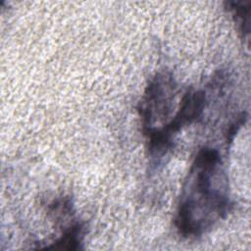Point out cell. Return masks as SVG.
Returning <instances> with one entry per match:
<instances>
[{
	"label": "cell",
	"instance_id": "cell-3",
	"mask_svg": "<svg viewBox=\"0 0 251 251\" xmlns=\"http://www.w3.org/2000/svg\"><path fill=\"white\" fill-rule=\"evenodd\" d=\"M176 83L171 73H158L149 80L138 106L143 134L170 122L176 113Z\"/></svg>",
	"mask_w": 251,
	"mask_h": 251
},
{
	"label": "cell",
	"instance_id": "cell-2",
	"mask_svg": "<svg viewBox=\"0 0 251 251\" xmlns=\"http://www.w3.org/2000/svg\"><path fill=\"white\" fill-rule=\"evenodd\" d=\"M207 104L206 93L203 90L188 89L182 95L179 105L168 124L152 129L144 135L147 138V149L153 160L164 157L173 147L174 138L182 127L199 119Z\"/></svg>",
	"mask_w": 251,
	"mask_h": 251
},
{
	"label": "cell",
	"instance_id": "cell-4",
	"mask_svg": "<svg viewBox=\"0 0 251 251\" xmlns=\"http://www.w3.org/2000/svg\"><path fill=\"white\" fill-rule=\"evenodd\" d=\"M230 10L235 16V21L240 25V30L243 35L249 33L250 26V12H251V2H228L227 3Z\"/></svg>",
	"mask_w": 251,
	"mask_h": 251
},
{
	"label": "cell",
	"instance_id": "cell-1",
	"mask_svg": "<svg viewBox=\"0 0 251 251\" xmlns=\"http://www.w3.org/2000/svg\"><path fill=\"white\" fill-rule=\"evenodd\" d=\"M227 175L219 151L202 147L184 179L175 216L177 232L195 238L211 230L230 210Z\"/></svg>",
	"mask_w": 251,
	"mask_h": 251
}]
</instances>
